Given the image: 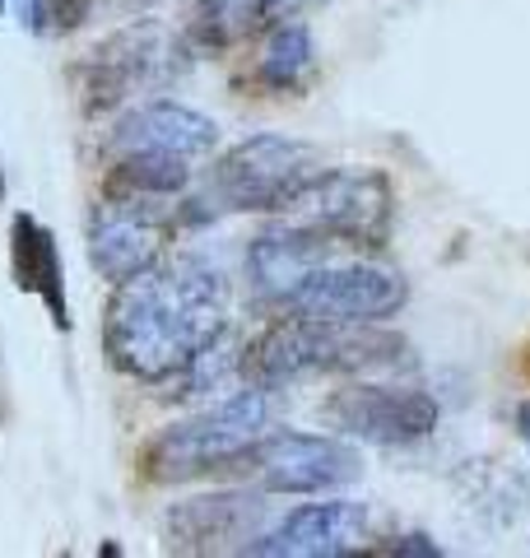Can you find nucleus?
I'll return each instance as SVG.
<instances>
[{
  "instance_id": "9",
  "label": "nucleus",
  "mask_w": 530,
  "mask_h": 558,
  "mask_svg": "<svg viewBox=\"0 0 530 558\" xmlns=\"http://www.w3.org/2000/svg\"><path fill=\"white\" fill-rule=\"evenodd\" d=\"M326 424L345 438H363L373 447H405L437 428V400L414 387H382V381H359L326 400Z\"/></svg>"
},
{
  "instance_id": "20",
  "label": "nucleus",
  "mask_w": 530,
  "mask_h": 558,
  "mask_svg": "<svg viewBox=\"0 0 530 558\" xmlns=\"http://www.w3.org/2000/svg\"><path fill=\"white\" fill-rule=\"evenodd\" d=\"M382 554H437V545L423 535H396V545H382Z\"/></svg>"
},
{
  "instance_id": "5",
  "label": "nucleus",
  "mask_w": 530,
  "mask_h": 558,
  "mask_svg": "<svg viewBox=\"0 0 530 558\" xmlns=\"http://www.w3.org/2000/svg\"><path fill=\"white\" fill-rule=\"evenodd\" d=\"M330 242L382 252L396 223V191L377 168H322L285 209Z\"/></svg>"
},
{
  "instance_id": "17",
  "label": "nucleus",
  "mask_w": 530,
  "mask_h": 558,
  "mask_svg": "<svg viewBox=\"0 0 530 558\" xmlns=\"http://www.w3.org/2000/svg\"><path fill=\"white\" fill-rule=\"evenodd\" d=\"M191 182V159L177 154H121L108 172V196L117 201H168Z\"/></svg>"
},
{
  "instance_id": "1",
  "label": "nucleus",
  "mask_w": 530,
  "mask_h": 558,
  "mask_svg": "<svg viewBox=\"0 0 530 558\" xmlns=\"http://www.w3.org/2000/svg\"><path fill=\"white\" fill-rule=\"evenodd\" d=\"M228 330V279L196 256L158 260L117 284L103 349L112 368L135 381H172Z\"/></svg>"
},
{
  "instance_id": "23",
  "label": "nucleus",
  "mask_w": 530,
  "mask_h": 558,
  "mask_svg": "<svg viewBox=\"0 0 530 558\" xmlns=\"http://www.w3.org/2000/svg\"><path fill=\"white\" fill-rule=\"evenodd\" d=\"M0 14H5V0H0Z\"/></svg>"
},
{
  "instance_id": "4",
  "label": "nucleus",
  "mask_w": 530,
  "mask_h": 558,
  "mask_svg": "<svg viewBox=\"0 0 530 558\" xmlns=\"http://www.w3.org/2000/svg\"><path fill=\"white\" fill-rule=\"evenodd\" d=\"M191 61V47L182 33H168L164 24H131L117 28L112 38H103L88 61L75 65L80 98L88 112L121 108L135 94H154L182 75Z\"/></svg>"
},
{
  "instance_id": "6",
  "label": "nucleus",
  "mask_w": 530,
  "mask_h": 558,
  "mask_svg": "<svg viewBox=\"0 0 530 558\" xmlns=\"http://www.w3.org/2000/svg\"><path fill=\"white\" fill-rule=\"evenodd\" d=\"M322 159L303 140L289 135H252L233 145L215 168V196L228 209H252V215H270V209H289L293 196L303 191Z\"/></svg>"
},
{
  "instance_id": "3",
  "label": "nucleus",
  "mask_w": 530,
  "mask_h": 558,
  "mask_svg": "<svg viewBox=\"0 0 530 558\" xmlns=\"http://www.w3.org/2000/svg\"><path fill=\"white\" fill-rule=\"evenodd\" d=\"M275 424V405L265 387H246L238 396L219 400L201 414L182 418V424L164 428L158 438L145 447V475L154 484H182L196 475H215V470L242 465L246 451H252Z\"/></svg>"
},
{
  "instance_id": "14",
  "label": "nucleus",
  "mask_w": 530,
  "mask_h": 558,
  "mask_svg": "<svg viewBox=\"0 0 530 558\" xmlns=\"http://www.w3.org/2000/svg\"><path fill=\"white\" fill-rule=\"evenodd\" d=\"M368 539V512L363 502H308L289 512L275 531H265L252 554L265 558H340L363 549Z\"/></svg>"
},
{
  "instance_id": "16",
  "label": "nucleus",
  "mask_w": 530,
  "mask_h": 558,
  "mask_svg": "<svg viewBox=\"0 0 530 558\" xmlns=\"http://www.w3.org/2000/svg\"><path fill=\"white\" fill-rule=\"evenodd\" d=\"M316 70V43L312 33L303 24H270V33H265V47L256 57V70L252 80L261 84L265 94H303L308 80Z\"/></svg>"
},
{
  "instance_id": "18",
  "label": "nucleus",
  "mask_w": 530,
  "mask_h": 558,
  "mask_svg": "<svg viewBox=\"0 0 530 558\" xmlns=\"http://www.w3.org/2000/svg\"><path fill=\"white\" fill-rule=\"evenodd\" d=\"M312 5H322V0H246V28H270V24L298 20Z\"/></svg>"
},
{
  "instance_id": "8",
  "label": "nucleus",
  "mask_w": 530,
  "mask_h": 558,
  "mask_svg": "<svg viewBox=\"0 0 530 558\" xmlns=\"http://www.w3.org/2000/svg\"><path fill=\"white\" fill-rule=\"evenodd\" d=\"M410 303V284L400 270L386 266H326L312 270V279L285 303L293 317H312V322H386Z\"/></svg>"
},
{
  "instance_id": "21",
  "label": "nucleus",
  "mask_w": 530,
  "mask_h": 558,
  "mask_svg": "<svg viewBox=\"0 0 530 558\" xmlns=\"http://www.w3.org/2000/svg\"><path fill=\"white\" fill-rule=\"evenodd\" d=\"M517 428H521V442H526V451H530V400L517 410Z\"/></svg>"
},
{
  "instance_id": "11",
  "label": "nucleus",
  "mask_w": 530,
  "mask_h": 558,
  "mask_svg": "<svg viewBox=\"0 0 530 558\" xmlns=\"http://www.w3.org/2000/svg\"><path fill=\"white\" fill-rule=\"evenodd\" d=\"M168 545L182 554H252L265 535V502L256 494H205L168 512Z\"/></svg>"
},
{
  "instance_id": "10",
  "label": "nucleus",
  "mask_w": 530,
  "mask_h": 558,
  "mask_svg": "<svg viewBox=\"0 0 530 558\" xmlns=\"http://www.w3.org/2000/svg\"><path fill=\"white\" fill-rule=\"evenodd\" d=\"M149 205L154 201L103 196V205H94V215H88V229H84L88 260H94V270L108 279V284H127L140 270L164 260L168 223Z\"/></svg>"
},
{
  "instance_id": "22",
  "label": "nucleus",
  "mask_w": 530,
  "mask_h": 558,
  "mask_svg": "<svg viewBox=\"0 0 530 558\" xmlns=\"http://www.w3.org/2000/svg\"><path fill=\"white\" fill-rule=\"evenodd\" d=\"M0 201H5V168H0Z\"/></svg>"
},
{
  "instance_id": "7",
  "label": "nucleus",
  "mask_w": 530,
  "mask_h": 558,
  "mask_svg": "<svg viewBox=\"0 0 530 558\" xmlns=\"http://www.w3.org/2000/svg\"><path fill=\"white\" fill-rule=\"evenodd\" d=\"M246 470H256L265 494H326V488H345L363 475L359 451L340 438H322V433H265V438L246 451Z\"/></svg>"
},
{
  "instance_id": "19",
  "label": "nucleus",
  "mask_w": 530,
  "mask_h": 558,
  "mask_svg": "<svg viewBox=\"0 0 530 558\" xmlns=\"http://www.w3.org/2000/svg\"><path fill=\"white\" fill-rule=\"evenodd\" d=\"M14 20H20L28 33H47V0H10Z\"/></svg>"
},
{
  "instance_id": "15",
  "label": "nucleus",
  "mask_w": 530,
  "mask_h": 558,
  "mask_svg": "<svg viewBox=\"0 0 530 558\" xmlns=\"http://www.w3.org/2000/svg\"><path fill=\"white\" fill-rule=\"evenodd\" d=\"M10 275H14V289L33 293L47 312L57 330H70L75 317H70V293H65V266H61V247H57V233L38 223L33 215H14V229H10Z\"/></svg>"
},
{
  "instance_id": "13",
  "label": "nucleus",
  "mask_w": 530,
  "mask_h": 558,
  "mask_svg": "<svg viewBox=\"0 0 530 558\" xmlns=\"http://www.w3.org/2000/svg\"><path fill=\"white\" fill-rule=\"evenodd\" d=\"M330 247L335 242L326 233L289 219V223H279V229L252 238V247H246V279H252V289L265 303L285 307L312 279V270H322L330 260Z\"/></svg>"
},
{
  "instance_id": "2",
  "label": "nucleus",
  "mask_w": 530,
  "mask_h": 558,
  "mask_svg": "<svg viewBox=\"0 0 530 558\" xmlns=\"http://www.w3.org/2000/svg\"><path fill=\"white\" fill-rule=\"evenodd\" d=\"M410 354L400 336H386L377 322H312L285 312L275 326L246 344L242 354V377L252 387H289L298 377L312 373H373V368H396Z\"/></svg>"
},
{
  "instance_id": "12",
  "label": "nucleus",
  "mask_w": 530,
  "mask_h": 558,
  "mask_svg": "<svg viewBox=\"0 0 530 558\" xmlns=\"http://www.w3.org/2000/svg\"><path fill=\"white\" fill-rule=\"evenodd\" d=\"M219 145V126L196 108H182L172 98H149L117 121L108 140L112 159L121 154H177V159H205Z\"/></svg>"
}]
</instances>
